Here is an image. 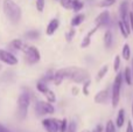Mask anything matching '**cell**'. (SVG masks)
Masks as SVG:
<instances>
[{"mask_svg":"<svg viewBox=\"0 0 133 132\" xmlns=\"http://www.w3.org/2000/svg\"><path fill=\"white\" fill-rule=\"evenodd\" d=\"M64 78L77 84H83L87 80L90 78V72L84 68L78 67H66L62 68Z\"/></svg>","mask_w":133,"mask_h":132,"instance_id":"6da1fadb","label":"cell"},{"mask_svg":"<svg viewBox=\"0 0 133 132\" xmlns=\"http://www.w3.org/2000/svg\"><path fill=\"white\" fill-rule=\"evenodd\" d=\"M2 9L6 18L12 23H18L21 19V8L13 0H4L2 2Z\"/></svg>","mask_w":133,"mask_h":132,"instance_id":"7a4b0ae2","label":"cell"},{"mask_svg":"<svg viewBox=\"0 0 133 132\" xmlns=\"http://www.w3.org/2000/svg\"><path fill=\"white\" fill-rule=\"evenodd\" d=\"M123 84H124L123 74L118 71L115 80H113L112 85H111V105H112V108H117L119 105Z\"/></svg>","mask_w":133,"mask_h":132,"instance_id":"3957f363","label":"cell"},{"mask_svg":"<svg viewBox=\"0 0 133 132\" xmlns=\"http://www.w3.org/2000/svg\"><path fill=\"white\" fill-rule=\"evenodd\" d=\"M30 105V95L28 93H21L18 100V117L25 119L27 117L28 109Z\"/></svg>","mask_w":133,"mask_h":132,"instance_id":"277c9868","label":"cell"},{"mask_svg":"<svg viewBox=\"0 0 133 132\" xmlns=\"http://www.w3.org/2000/svg\"><path fill=\"white\" fill-rule=\"evenodd\" d=\"M55 112L53 103H49L47 101H37L35 104V114L37 116H47V115H53Z\"/></svg>","mask_w":133,"mask_h":132,"instance_id":"5b68a950","label":"cell"},{"mask_svg":"<svg viewBox=\"0 0 133 132\" xmlns=\"http://www.w3.org/2000/svg\"><path fill=\"white\" fill-rule=\"evenodd\" d=\"M25 53V58L27 61L28 64H35L41 60V54H40L39 49L35 46H27L23 49Z\"/></svg>","mask_w":133,"mask_h":132,"instance_id":"8992f818","label":"cell"},{"mask_svg":"<svg viewBox=\"0 0 133 132\" xmlns=\"http://www.w3.org/2000/svg\"><path fill=\"white\" fill-rule=\"evenodd\" d=\"M111 14L108 11V8H105V11H102L98 15L95 19V26H96L98 29L101 28H110L111 26Z\"/></svg>","mask_w":133,"mask_h":132,"instance_id":"52a82bcc","label":"cell"},{"mask_svg":"<svg viewBox=\"0 0 133 132\" xmlns=\"http://www.w3.org/2000/svg\"><path fill=\"white\" fill-rule=\"evenodd\" d=\"M110 100H111V88L102 89V90H99L94 97L95 103H97V104H102V105L106 104Z\"/></svg>","mask_w":133,"mask_h":132,"instance_id":"ba28073f","label":"cell"},{"mask_svg":"<svg viewBox=\"0 0 133 132\" xmlns=\"http://www.w3.org/2000/svg\"><path fill=\"white\" fill-rule=\"evenodd\" d=\"M58 123H60V119L49 117L42 121V126L47 132H58Z\"/></svg>","mask_w":133,"mask_h":132,"instance_id":"9c48e42d","label":"cell"},{"mask_svg":"<svg viewBox=\"0 0 133 132\" xmlns=\"http://www.w3.org/2000/svg\"><path fill=\"white\" fill-rule=\"evenodd\" d=\"M0 61L8 65H15L18 64V57H15V55L11 53V51L0 49Z\"/></svg>","mask_w":133,"mask_h":132,"instance_id":"30bf717a","label":"cell"},{"mask_svg":"<svg viewBox=\"0 0 133 132\" xmlns=\"http://www.w3.org/2000/svg\"><path fill=\"white\" fill-rule=\"evenodd\" d=\"M130 4L127 0L120 4L119 6V20L124 21V22H129V18H130Z\"/></svg>","mask_w":133,"mask_h":132,"instance_id":"8fae6325","label":"cell"},{"mask_svg":"<svg viewBox=\"0 0 133 132\" xmlns=\"http://www.w3.org/2000/svg\"><path fill=\"white\" fill-rule=\"evenodd\" d=\"M113 33L111 30V28H108V29L104 32V35H103V43H104V47L105 49H111L113 46Z\"/></svg>","mask_w":133,"mask_h":132,"instance_id":"7c38bea8","label":"cell"},{"mask_svg":"<svg viewBox=\"0 0 133 132\" xmlns=\"http://www.w3.org/2000/svg\"><path fill=\"white\" fill-rule=\"evenodd\" d=\"M98 32V28L95 26L94 28H92L91 30H89V32L85 34V36L83 37L82 42H81V48H88V47L91 44V40H92V36H94V34H96V33Z\"/></svg>","mask_w":133,"mask_h":132,"instance_id":"4fadbf2b","label":"cell"},{"mask_svg":"<svg viewBox=\"0 0 133 132\" xmlns=\"http://www.w3.org/2000/svg\"><path fill=\"white\" fill-rule=\"evenodd\" d=\"M118 28H119V32L125 39H129L130 34H131V27H130V22H124L122 20L117 21Z\"/></svg>","mask_w":133,"mask_h":132,"instance_id":"5bb4252c","label":"cell"},{"mask_svg":"<svg viewBox=\"0 0 133 132\" xmlns=\"http://www.w3.org/2000/svg\"><path fill=\"white\" fill-rule=\"evenodd\" d=\"M58 27H60V20L56 18L51 19V20L49 21L47 28H46V34L49 35V36H51V35H54L56 33V30L58 29Z\"/></svg>","mask_w":133,"mask_h":132,"instance_id":"9a60e30c","label":"cell"},{"mask_svg":"<svg viewBox=\"0 0 133 132\" xmlns=\"http://www.w3.org/2000/svg\"><path fill=\"white\" fill-rule=\"evenodd\" d=\"M125 122H126V111H125V109H119V111H118L117 114V117H116V126H117L118 129H122L123 126L125 125Z\"/></svg>","mask_w":133,"mask_h":132,"instance_id":"2e32d148","label":"cell"},{"mask_svg":"<svg viewBox=\"0 0 133 132\" xmlns=\"http://www.w3.org/2000/svg\"><path fill=\"white\" fill-rule=\"evenodd\" d=\"M123 74V80H124V83L126 85L131 87L133 84V74H132V70L131 67H125V69L122 71Z\"/></svg>","mask_w":133,"mask_h":132,"instance_id":"e0dca14e","label":"cell"},{"mask_svg":"<svg viewBox=\"0 0 133 132\" xmlns=\"http://www.w3.org/2000/svg\"><path fill=\"white\" fill-rule=\"evenodd\" d=\"M84 20H85V14L79 12V13H77L72 19H71L70 25H71V27H78V26H81L83 22H84Z\"/></svg>","mask_w":133,"mask_h":132,"instance_id":"ac0fdd59","label":"cell"},{"mask_svg":"<svg viewBox=\"0 0 133 132\" xmlns=\"http://www.w3.org/2000/svg\"><path fill=\"white\" fill-rule=\"evenodd\" d=\"M123 60L125 61H130L131 60V56H132V53H131V47H130L129 43H124L122 48V54H120Z\"/></svg>","mask_w":133,"mask_h":132,"instance_id":"d6986e66","label":"cell"},{"mask_svg":"<svg viewBox=\"0 0 133 132\" xmlns=\"http://www.w3.org/2000/svg\"><path fill=\"white\" fill-rule=\"evenodd\" d=\"M109 72V65L108 64H104L103 67H101V69L97 71V75H96V82H101L104 77L106 76V74Z\"/></svg>","mask_w":133,"mask_h":132,"instance_id":"ffe728a7","label":"cell"},{"mask_svg":"<svg viewBox=\"0 0 133 132\" xmlns=\"http://www.w3.org/2000/svg\"><path fill=\"white\" fill-rule=\"evenodd\" d=\"M11 48L12 49H14V50H23L25 49V43L22 42V40H20V39H15V40H13V41L11 42Z\"/></svg>","mask_w":133,"mask_h":132,"instance_id":"44dd1931","label":"cell"},{"mask_svg":"<svg viewBox=\"0 0 133 132\" xmlns=\"http://www.w3.org/2000/svg\"><path fill=\"white\" fill-rule=\"evenodd\" d=\"M83 8H84V2L82 0H72V2H71V9L74 12L79 13Z\"/></svg>","mask_w":133,"mask_h":132,"instance_id":"7402d4cb","label":"cell"},{"mask_svg":"<svg viewBox=\"0 0 133 132\" xmlns=\"http://www.w3.org/2000/svg\"><path fill=\"white\" fill-rule=\"evenodd\" d=\"M117 2V0H101L98 2V6L101 8H110Z\"/></svg>","mask_w":133,"mask_h":132,"instance_id":"603a6c76","label":"cell"},{"mask_svg":"<svg viewBox=\"0 0 133 132\" xmlns=\"http://www.w3.org/2000/svg\"><path fill=\"white\" fill-rule=\"evenodd\" d=\"M43 95L46 96L47 102H49V103H55L56 102V95H55V93H54L53 90H50V89H48Z\"/></svg>","mask_w":133,"mask_h":132,"instance_id":"cb8c5ba5","label":"cell"},{"mask_svg":"<svg viewBox=\"0 0 133 132\" xmlns=\"http://www.w3.org/2000/svg\"><path fill=\"white\" fill-rule=\"evenodd\" d=\"M117 126H116L115 122L113 121H108L104 126V132H117Z\"/></svg>","mask_w":133,"mask_h":132,"instance_id":"d4e9b609","label":"cell"},{"mask_svg":"<svg viewBox=\"0 0 133 132\" xmlns=\"http://www.w3.org/2000/svg\"><path fill=\"white\" fill-rule=\"evenodd\" d=\"M36 89L41 94H44L49 89L48 88V83H47V82H44V81H42V80H40V81L37 82V84H36Z\"/></svg>","mask_w":133,"mask_h":132,"instance_id":"484cf974","label":"cell"},{"mask_svg":"<svg viewBox=\"0 0 133 132\" xmlns=\"http://www.w3.org/2000/svg\"><path fill=\"white\" fill-rule=\"evenodd\" d=\"M120 65H122V56L116 55L115 58H113V70L116 72H118L120 69Z\"/></svg>","mask_w":133,"mask_h":132,"instance_id":"4316f807","label":"cell"},{"mask_svg":"<svg viewBox=\"0 0 133 132\" xmlns=\"http://www.w3.org/2000/svg\"><path fill=\"white\" fill-rule=\"evenodd\" d=\"M69 125V121L66 118H62L58 123V132H66V129H68Z\"/></svg>","mask_w":133,"mask_h":132,"instance_id":"83f0119b","label":"cell"},{"mask_svg":"<svg viewBox=\"0 0 133 132\" xmlns=\"http://www.w3.org/2000/svg\"><path fill=\"white\" fill-rule=\"evenodd\" d=\"M90 87H91V80H87V81L83 83V88H82V91H83V95L84 96H88L90 93Z\"/></svg>","mask_w":133,"mask_h":132,"instance_id":"f1b7e54d","label":"cell"},{"mask_svg":"<svg viewBox=\"0 0 133 132\" xmlns=\"http://www.w3.org/2000/svg\"><path fill=\"white\" fill-rule=\"evenodd\" d=\"M75 35H76V29H75V27H71L70 29L68 30V32L65 33V40L68 42H71L72 41V39L75 37Z\"/></svg>","mask_w":133,"mask_h":132,"instance_id":"f546056e","label":"cell"},{"mask_svg":"<svg viewBox=\"0 0 133 132\" xmlns=\"http://www.w3.org/2000/svg\"><path fill=\"white\" fill-rule=\"evenodd\" d=\"M25 36L29 40H36L40 36V33L37 30H29V32H27L25 34Z\"/></svg>","mask_w":133,"mask_h":132,"instance_id":"4dcf8cb0","label":"cell"},{"mask_svg":"<svg viewBox=\"0 0 133 132\" xmlns=\"http://www.w3.org/2000/svg\"><path fill=\"white\" fill-rule=\"evenodd\" d=\"M54 74H55V72L53 71V70H48V71L46 72V74H44V76L42 77V81H44V82H47V83H48V82H53V78H54Z\"/></svg>","mask_w":133,"mask_h":132,"instance_id":"1f68e13d","label":"cell"},{"mask_svg":"<svg viewBox=\"0 0 133 132\" xmlns=\"http://www.w3.org/2000/svg\"><path fill=\"white\" fill-rule=\"evenodd\" d=\"M77 131V123L75 121H71L69 122V125L68 129H66V132H76Z\"/></svg>","mask_w":133,"mask_h":132,"instance_id":"d6a6232c","label":"cell"},{"mask_svg":"<svg viewBox=\"0 0 133 132\" xmlns=\"http://www.w3.org/2000/svg\"><path fill=\"white\" fill-rule=\"evenodd\" d=\"M60 1V5L65 9H70L71 8V2L72 0H58Z\"/></svg>","mask_w":133,"mask_h":132,"instance_id":"836d02e7","label":"cell"},{"mask_svg":"<svg viewBox=\"0 0 133 132\" xmlns=\"http://www.w3.org/2000/svg\"><path fill=\"white\" fill-rule=\"evenodd\" d=\"M46 6V0H36V9L39 12H43Z\"/></svg>","mask_w":133,"mask_h":132,"instance_id":"e575fe53","label":"cell"},{"mask_svg":"<svg viewBox=\"0 0 133 132\" xmlns=\"http://www.w3.org/2000/svg\"><path fill=\"white\" fill-rule=\"evenodd\" d=\"M91 132H104V126L102 124H98L97 126H95V129Z\"/></svg>","mask_w":133,"mask_h":132,"instance_id":"d590c367","label":"cell"},{"mask_svg":"<svg viewBox=\"0 0 133 132\" xmlns=\"http://www.w3.org/2000/svg\"><path fill=\"white\" fill-rule=\"evenodd\" d=\"M125 132H133V124H132V122H127L126 131H125Z\"/></svg>","mask_w":133,"mask_h":132,"instance_id":"8d00e7d4","label":"cell"},{"mask_svg":"<svg viewBox=\"0 0 133 132\" xmlns=\"http://www.w3.org/2000/svg\"><path fill=\"white\" fill-rule=\"evenodd\" d=\"M71 93H72L74 96H77L78 94H79V89H78V87H72V89H71Z\"/></svg>","mask_w":133,"mask_h":132,"instance_id":"74e56055","label":"cell"},{"mask_svg":"<svg viewBox=\"0 0 133 132\" xmlns=\"http://www.w3.org/2000/svg\"><path fill=\"white\" fill-rule=\"evenodd\" d=\"M0 132H11V131H9L8 129L5 128L4 125H1V124H0Z\"/></svg>","mask_w":133,"mask_h":132,"instance_id":"f35d334b","label":"cell"},{"mask_svg":"<svg viewBox=\"0 0 133 132\" xmlns=\"http://www.w3.org/2000/svg\"><path fill=\"white\" fill-rule=\"evenodd\" d=\"M131 115H132V118H133V101H132V105H131Z\"/></svg>","mask_w":133,"mask_h":132,"instance_id":"ab89813d","label":"cell"},{"mask_svg":"<svg viewBox=\"0 0 133 132\" xmlns=\"http://www.w3.org/2000/svg\"><path fill=\"white\" fill-rule=\"evenodd\" d=\"M81 132H91V131H90V130H87V129H85V130H82Z\"/></svg>","mask_w":133,"mask_h":132,"instance_id":"60d3db41","label":"cell"},{"mask_svg":"<svg viewBox=\"0 0 133 132\" xmlns=\"http://www.w3.org/2000/svg\"><path fill=\"white\" fill-rule=\"evenodd\" d=\"M131 70H132V74H133V58H132V65H131Z\"/></svg>","mask_w":133,"mask_h":132,"instance_id":"b9f144b4","label":"cell"},{"mask_svg":"<svg viewBox=\"0 0 133 132\" xmlns=\"http://www.w3.org/2000/svg\"><path fill=\"white\" fill-rule=\"evenodd\" d=\"M0 70H1V65H0Z\"/></svg>","mask_w":133,"mask_h":132,"instance_id":"7bdbcfd3","label":"cell"},{"mask_svg":"<svg viewBox=\"0 0 133 132\" xmlns=\"http://www.w3.org/2000/svg\"><path fill=\"white\" fill-rule=\"evenodd\" d=\"M57 1H58V0H57Z\"/></svg>","mask_w":133,"mask_h":132,"instance_id":"ee69618b","label":"cell"}]
</instances>
